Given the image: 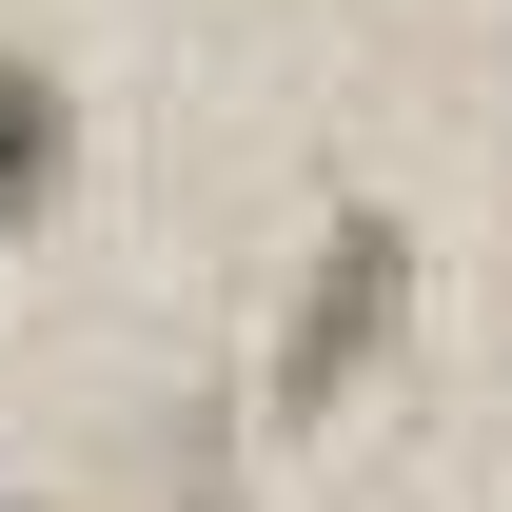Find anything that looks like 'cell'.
<instances>
[{"label": "cell", "mask_w": 512, "mask_h": 512, "mask_svg": "<svg viewBox=\"0 0 512 512\" xmlns=\"http://www.w3.org/2000/svg\"><path fill=\"white\" fill-rule=\"evenodd\" d=\"M40 197H60V79L0 60V217H40Z\"/></svg>", "instance_id": "cell-2"}, {"label": "cell", "mask_w": 512, "mask_h": 512, "mask_svg": "<svg viewBox=\"0 0 512 512\" xmlns=\"http://www.w3.org/2000/svg\"><path fill=\"white\" fill-rule=\"evenodd\" d=\"M394 276H414V256H394V217H355V237L316 256V316H296V375H276V414H316V394L394 335Z\"/></svg>", "instance_id": "cell-1"}]
</instances>
